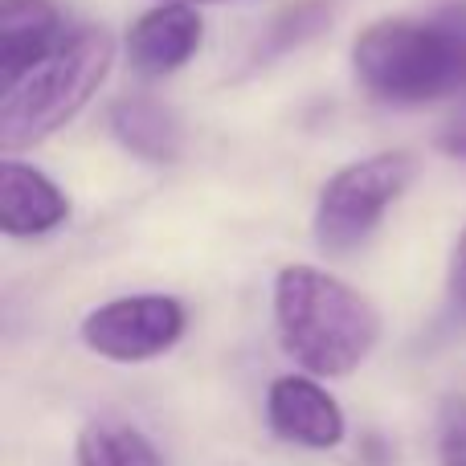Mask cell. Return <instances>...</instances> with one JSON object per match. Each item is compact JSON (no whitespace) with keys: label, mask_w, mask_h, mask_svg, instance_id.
Wrapping results in <instances>:
<instances>
[{"label":"cell","mask_w":466,"mask_h":466,"mask_svg":"<svg viewBox=\"0 0 466 466\" xmlns=\"http://www.w3.org/2000/svg\"><path fill=\"white\" fill-rule=\"evenodd\" d=\"M70 221V197L41 168L5 156L0 164V229L8 238H46Z\"/></svg>","instance_id":"ba28073f"},{"label":"cell","mask_w":466,"mask_h":466,"mask_svg":"<svg viewBox=\"0 0 466 466\" xmlns=\"http://www.w3.org/2000/svg\"><path fill=\"white\" fill-rule=\"evenodd\" d=\"M438 147H442L451 160H462L466 164V123H454V127H446L442 136H438Z\"/></svg>","instance_id":"9a60e30c"},{"label":"cell","mask_w":466,"mask_h":466,"mask_svg":"<svg viewBox=\"0 0 466 466\" xmlns=\"http://www.w3.org/2000/svg\"><path fill=\"white\" fill-rule=\"evenodd\" d=\"M78 466H164L160 451L123 421H90L78 434Z\"/></svg>","instance_id":"8fae6325"},{"label":"cell","mask_w":466,"mask_h":466,"mask_svg":"<svg viewBox=\"0 0 466 466\" xmlns=\"http://www.w3.org/2000/svg\"><path fill=\"white\" fill-rule=\"evenodd\" d=\"M156 5H213V0H156Z\"/></svg>","instance_id":"2e32d148"},{"label":"cell","mask_w":466,"mask_h":466,"mask_svg":"<svg viewBox=\"0 0 466 466\" xmlns=\"http://www.w3.org/2000/svg\"><path fill=\"white\" fill-rule=\"evenodd\" d=\"M188 328V311L172 295H123L95 307L78 336L95 356L115 364H144L172 352Z\"/></svg>","instance_id":"5b68a950"},{"label":"cell","mask_w":466,"mask_h":466,"mask_svg":"<svg viewBox=\"0 0 466 466\" xmlns=\"http://www.w3.org/2000/svg\"><path fill=\"white\" fill-rule=\"evenodd\" d=\"M0 41H5V90L37 70L66 41L57 0H0Z\"/></svg>","instance_id":"9c48e42d"},{"label":"cell","mask_w":466,"mask_h":466,"mask_svg":"<svg viewBox=\"0 0 466 466\" xmlns=\"http://www.w3.org/2000/svg\"><path fill=\"white\" fill-rule=\"evenodd\" d=\"M328 25H331L328 0H299V5L282 8V13L266 25L262 37H258V62H270V57L290 54V49H299L303 41L319 37Z\"/></svg>","instance_id":"7c38bea8"},{"label":"cell","mask_w":466,"mask_h":466,"mask_svg":"<svg viewBox=\"0 0 466 466\" xmlns=\"http://www.w3.org/2000/svg\"><path fill=\"white\" fill-rule=\"evenodd\" d=\"M274 328L290 360L311 377H348L380 339V311L319 266H282L274 274Z\"/></svg>","instance_id":"7a4b0ae2"},{"label":"cell","mask_w":466,"mask_h":466,"mask_svg":"<svg viewBox=\"0 0 466 466\" xmlns=\"http://www.w3.org/2000/svg\"><path fill=\"white\" fill-rule=\"evenodd\" d=\"M352 74L385 106H430L466 90V5L380 16L352 37Z\"/></svg>","instance_id":"6da1fadb"},{"label":"cell","mask_w":466,"mask_h":466,"mask_svg":"<svg viewBox=\"0 0 466 466\" xmlns=\"http://www.w3.org/2000/svg\"><path fill=\"white\" fill-rule=\"evenodd\" d=\"M205 46V21L193 5H152L123 37L127 66L139 78H168L185 70Z\"/></svg>","instance_id":"8992f818"},{"label":"cell","mask_w":466,"mask_h":466,"mask_svg":"<svg viewBox=\"0 0 466 466\" xmlns=\"http://www.w3.org/2000/svg\"><path fill=\"white\" fill-rule=\"evenodd\" d=\"M266 421L274 438L307 451H336L344 442V410L315 377H279L266 393Z\"/></svg>","instance_id":"52a82bcc"},{"label":"cell","mask_w":466,"mask_h":466,"mask_svg":"<svg viewBox=\"0 0 466 466\" xmlns=\"http://www.w3.org/2000/svg\"><path fill=\"white\" fill-rule=\"evenodd\" d=\"M418 177L410 152H372L331 172L315 201L311 233L323 254H352L372 238L389 209Z\"/></svg>","instance_id":"277c9868"},{"label":"cell","mask_w":466,"mask_h":466,"mask_svg":"<svg viewBox=\"0 0 466 466\" xmlns=\"http://www.w3.org/2000/svg\"><path fill=\"white\" fill-rule=\"evenodd\" d=\"M115 54H119V46L103 25H82V29L66 33V41L37 70H29L16 86L5 90L0 152L16 156L70 127L98 95V86L111 78Z\"/></svg>","instance_id":"3957f363"},{"label":"cell","mask_w":466,"mask_h":466,"mask_svg":"<svg viewBox=\"0 0 466 466\" xmlns=\"http://www.w3.org/2000/svg\"><path fill=\"white\" fill-rule=\"evenodd\" d=\"M451 299L466 311V229L454 241V254H451Z\"/></svg>","instance_id":"5bb4252c"},{"label":"cell","mask_w":466,"mask_h":466,"mask_svg":"<svg viewBox=\"0 0 466 466\" xmlns=\"http://www.w3.org/2000/svg\"><path fill=\"white\" fill-rule=\"evenodd\" d=\"M438 462L466 466V397H451L438 413Z\"/></svg>","instance_id":"4fadbf2b"},{"label":"cell","mask_w":466,"mask_h":466,"mask_svg":"<svg viewBox=\"0 0 466 466\" xmlns=\"http://www.w3.org/2000/svg\"><path fill=\"white\" fill-rule=\"evenodd\" d=\"M106 127L119 139L123 152H131L144 164H172L185 147V131H180L177 115L156 98H119L106 115Z\"/></svg>","instance_id":"30bf717a"}]
</instances>
